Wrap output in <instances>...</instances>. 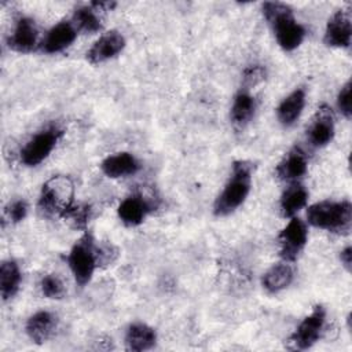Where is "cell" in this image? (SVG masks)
<instances>
[{
    "label": "cell",
    "mask_w": 352,
    "mask_h": 352,
    "mask_svg": "<svg viewBox=\"0 0 352 352\" xmlns=\"http://www.w3.org/2000/svg\"><path fill=\"white\" fill-rule=\"evenodd\" d=\"M252 170L253 165L250 161H234L231 175L213 205V213L217 217L231 214L245 202L252 187Z\"/></svg>",
    "instance_id": "cell-1"
},
{
    "label": "cell",
    "mask_w": 352,
    "mask_h": 352,
    "mask_svg": "<svg viewBox=\"0 0 352 352\" xmlns=\"http://www.w3.org/2000/svg\"><path fill=\"white\" fill-rule=\"evenodd\" d=\"M263 14L272 28L279 47L285 51H293L301 45L305 37V29L294 18L293 10L279 1H267L263 4Z\"/></svg>",
    "instance_id": "cell-2"
},
{
    "label": "cell",
    "mask_w": 352,
    "mask_h": 352,
    "mask_svg": "<svg viewBox=\"0 0 352 352\" xmlns=\"http://www.w3.org/2000/svg\"><path fill=\"white\" fill-rule=\"evenodd\" d=\"M311 226L336 234H348L352 226V205L348 199L320 201L307 209Z\"/></svg>",
    "instance_id": "cell-3"
},
{
    "label": "cell",
    "mask_w": 352,
    "mask_h": 352,
    "mask_svg": "<svg viewBox=\"0 0 352 352\" xmlns=\"http://www.w3.org/2000/svg\"><path fill=\"white\" fill-rule=\"evenodd\" d=\"M74 205V184L70 177L56 175L48 179L40 192L38 208L47 214H63Z\"/></svg>",
    "instance_id": "cell-4"
},
{
    "label": "cell",
    "mask_w": 352,
    "mask_h": 352,
    "mask_svg": "<svg viewBox=\"0 0 352 352\" xmlns=\"http://www.w3.org/2000/svg\"><path fill=\"white\" fill-rule=\"evenodd\" d=\"M67 264L77 285L85 286L91 280L96 267L99 265L98 246L95 245L91 234L85 232L78 238V241H76L67 254Z\"/></svg>",
    "instance_id": "cell-5"
},
{
    "label": "cell",
    "mask_w": 352,
    "mask_h": 352,
    "mask_svg": "<svg viewBox=\"0 0 352 352\" xmlns=\"http://www.w3.org/2000/svg\"><path fill=\"white\" fill-rule=\"evenodd\" d=\"M326 322V311L322 305H315L308 316H305L293 334L287 340V348L292 351L309 349L323 331Z\"/></svg>",
    "instance_id": "cell-6"
},
{
    "label": "cell",
    "mask_w": 352,
    "mask_h": 352,
    "mask_svg": "<svg viewBox=\"0 0 352 352\" xmlns=\"http://www.w3.org/2000/svg\"><path fill=\"white\" fill-rule=\"evenodd\" d=\"M62 135L63 131L58 126H50L37 132L21 150V161L26 166H36L41 164L55 148Z\"/></svg>",
    "instance_id": "cell-7"
},
{
    "label": "cell",
    "mask_w": 352,
    "mask_h": 352,
    "mask_svg": "<svg viewBox=\"0 0 352 352\" xmlns=\"http://www.w3.org/2000/svg\"><path fill=\"white\" fill-rule=\"evenodd\" d=\"M279 256L283 261H294L308 241V231L305 223L298 217H290L286 227L279 232Z\"/></svg>",
    "instance_id": "cell-8"
},
{
    "label": "cell",
    "mask_w": 352,
    "mask_h": 352,
    "mask_svg": "<svg viewBox=\"0 0 352 352\" xmlns=\"http://www.w3.org/2000/svg\"><path fill=\"white\" fill-rule=\"evenodd\" d=\"M352 37V22L348 10H337L327 21L323 41L329 47L348 48Z\"/></svg>",
    "instance_id": "cell-9"
},
{
    "label": "cell",
    "mask_w": 352,
    "mask_h": 352,
    "mask_svg": "<svg viewBox=\"0 0 352 352\" xmlns=\"http://www.w3.org/2000/svg\"><path fill=\"white\" fill-rule=\"evenodd\" d=\"M334 138V116L327 104L318 107L307 129V139L312 147H323Z\"/></svg>",
    "instance_id": "cell-10"
},
{
    "label": "cell",
    "mask_w": 352,
    "mask_h": 352,
    "mask_svg": "<svg viewBox=\"0 0 352 352\" xmlns=\"http://www.w3.org/2000/svg\"><path fill=\"white\" fill-rule=\"evenodd\" d=\"M125 47L124 36L117 30H110L102 34L88 50L87 59L92 65L103 63L111 58H116Z\"/></svg>",
    "instance_id": "cell-11"
},
{
    "label": "cell",
    "mask_w": 352,
    "mask_h": 352,
    "mask_svg": "<svg viewBox=\"0 0 352 352\" xmlns=\"http://www.w3.org/2000/svg\"><path fill=\"white\" fill-rule=\"evenodd\" d=\"M38 40V30L36 22L32 18L22 16L16 21L12 34L8 37L7 44L12 51L30 52L36 48Z\"/></svg>",
    "instance_id": "cell-12"
},
{
    "label": "cell",
    "mask_w": 352,
    "mask_h": 352,
    "mask_svg": "<svg viewBox=\"0 0 352 352\" xmlns=\"http://www.w3.org/2000/svg\"><path fill=\"white\" fill-rule=\"evenodd\" d=\"M307 168L308 160L305 151L301 147L294 146L283 155L280 162L276 165L275 173L280 180L292 183L298 182V179H301L305 175Z\"/></svg>",
    "instance_id": "cell-13"
},
{
    "label": "cell",
    "mask_w": 352,
    "mask_h": 352,
    "mask_svg": "<svg viewBox=\"0 0 352 352\" xmlns=\"http://www.w3.org/2000/svg\"><path fill=\"white\" fill-rule=\"evenodd\" d=\"M77 37V29L73 23L62 21L52 26L44 40L41 41V50L47 54H56L73 44Z\"/></svg>",
    "instance_id": "cell-14"
},
{
    "label": "cell",
    "mask_w": 352,
    "mask_h": 352,
    "mask_svg": "<svg viewBox=\"0 0 352 352\" xmlns=\"http://www.w3.org/2000/svg\"><path fill=\"white\" fill-rule=\"evenodd\" d=\"M151 204L140 194H133L126 197L118 206L117 213L120 220L129 227L139 226L146 219L147 213L151 210Z\"/></svg>",
    "instance_id": "cell-15"
},
{
    "label": "cell",
    "mask_w": 352,
    "mask_h": 352,
    "mask_svg": "<svg viewBox=\"0 0 352 352\" xmlns=\"http://www.w3.org/2000/svg\"><path fill=\"white\" fill-rule=\"evenodd\" d=\"M100 168L107 177L118 179L135 175L139 170L140 164L132 154L122 151L104 158L100 164Z\"/></svg>",
    "instance_id": "cell-16"
},
{
    "label": "cell",
    "mask_w": 352,
    "mask_h": 352,
    "mask_svg": "<svg viewBox=\"0 0 352 352\" xmlns=\"http://www.w3.org/2000/svg\"><path fill=\"white\" fill-rule=\"evenodd\" d=\"M56 316L48 311H37L26 322V333L36 344H44L55 331Z\"/></svg>",
    "instance_id": "cell-17"
},
{
    "label": "cell",
    "mask_w": 352,
    "mask_h": 352,
    "mask_svg": "<svg viewBox=\"0 0 352 352\" xmlns=\"http://www.w3.org/2000/svg\"><path fill=\"white\" fill-rule=\"evenodd\" d=\"M304 106H305V89L296 88L279 103L276 109V117L279 122L285 126L293 125L300 118Z\"/></svg>",
    "instance_id": "cell-18"
},
{
    "label": "cell",
    "mask_w": 352,
    "mask_h": 352,
    "mask_svg": "<svg viewBox=\"0 0 352 352\" xmlns=\"http://www.w3.org/2000/svg\"><path fill=\"white\" fill-rule=\"evenodd\" d=\"M308 201V191L300 182H292L280 195L279 208L285 217H294Z\"/></svg>",
    "instance_id": "cell-19"
},
{
    "label": "cell",
    "mask_w": 352,
    "mask_h": 352,
    "mask_svg": "<svg viewBox=\"0 0 352 352\" xmlns=\"http://www.w3.org/2000/svg\"><path fill=\"white\" fill-rule=\"evenodd\" d=\"M157 341L155 330L146 323H132L125 334V344L129 351L142 352L154 346Z\"/></svg>",
    "instance_id": "cell-20"
},
{
    "label": "cell",
    "mask_w": 352,
    "mask_h": 352,
    "mask_svg": "<svg viewBox=\"0 0 352 352\" xmlns=\"http://www.w3.org/2000/svg\"><path fill=\"white\" fill-rule=\"evenodd\" d=\"M294 278V271L289 263H280L272 265L264 275H263V287L270 293H278L286 289Z\"/></svg>",
    "instance_id": "cell-21"
},
{
    "label": "cell",
    "mask_w": 352,
    "mask_h": 352,
    "mask_svg": "<svg viewBox=\"0 0 352 352\" xmlns=\"http://www.w3.org/2000/svg\"><path fill=\"white\" fill-rule=\"evenodd\" d=\"M256 111V99L246 91H239L231 106V121L235 126L243 128L253 118Z\"/></svg>",
    "instance_id": "cell-22"
},
{
    "label": "cell",
    "mask_w": 352,
    "mask_h": 352,
    "mask_svg": "<svg viewBox=\"0 0 352 352\" xmlns=\"http://www.w3.org/2000/svg\"><path fill=\"white\" fill-rule=\"evenodd\" d=\"M22 280L21 270L14 260L3 261L0 265V293L3 300L12 298L18 290Z\"/></svg>",
    "instance_id": "cell-23"
},
{
    "label": "cell",
    "mask_w": 352,
    "mask_h": 352,
    "mask_svg": "<svg viewBox=\"0 0 352 352\" xmlns=\"http://www.w3.org/2000/svg\"><path fill=\"white\" fill-rule=\"evenodd\" d=\"M73 25L77 30L85 33H96L102 29V22L98 10L92 6L77 8L73 14Z\"/></svg>",
    "instance_id": "cell-24"
},
{
    "label": "cell",
    "mask_w": 352,
    "mask_h": 352,
    "mask_svg": "<svg viewBox=\"0 0 352 352\" xmlns=\"http://www.w3.org/2000/svg\"><path fill=\"white\" fill-rule=\"evenodd\" d=\"M40 289L41 293L47 297V298H54V300H59L63 297L65 294V286L63 282L60 280V278H58L54 274L45 275L43 276L41 282H40Z\"/></svg>",
    "instance_id": "cell-25"
},
{
    "label": "cell",
    "mask_w": 352,
    "mask_h": 352,
    "mask_svg": "<svg viewBox=\"0 0 352 352\" xmlns=\"http://www.w3.org/2000/svg\"><path fill=\"white\" fill-rule=\"evenodd\" d=\"M351 81H346L345 85H342V88L340 89L338 92V96H337V107L338 110L341 111V114L345 117V118H351L352 116V106H351Z\"/></svg>",
    "instance_id": "cell-26"
},
{
    "label": "cell",
    "mask_w": 352,
    "mask_h": 352,
    "mask_svg": "<svg viewBox=\"0 0 352 352\" xmlns=\"http://www.w3.org/2000/svg\"><path fill=\"white\" fill-rule=\"evenodd\" d=\"M89 217V208L88 206H81V205H73L62 219L72 220L76 227H85L87 220Z\"/></svg>",
    "instance_id": "cell-27"
},
{
    "label": "cell",
    "mask_w": 352,
    "mask_h": 352,
    "mask_svg": "<svg viewBox=\"0 0 352 352\" xmlns=\"http://www.w3.org/2000/svg\"><path fill=\"white\" fill-rule=\"evenodd\" d=\"M6 214L12 223L22 221L28 214V204L23 199H15L6 208Z\"/></svg>",
    "instance_id": "cell-28"
},
{
    "label": "cell",
    "mask_w": 352,
    "mask_h": 352,
    "mask_svg": "<svg viewBox=\"0 0 352 352\" xmlns=\"http://www.w3.org/2000/svg\"><path fill=\"white\" fill-rule=\"evenodd\" d=\"M264 77V70L261 66H250L243 73V81L246 85H254Z\"/></svg>",
    "instance_id": "cell-29"
},
{
    "label": "cell",
    "mask_w": 352,
    "mask_h": 352,
    "mask_svg": "<svg viewBox=\"0 0 352 352\" xmlns=\"http://www.w3.org/2000/svg\"><path fill=\"white\" fill-rule=\"evenodd\" d=\"M340 260H341L342 265L345 267V270L351 271V265H352V248L351 246H346L345 249L341 250Z\"/></svg>",
    "instance_id": "cell-30"
}]
</instances>
